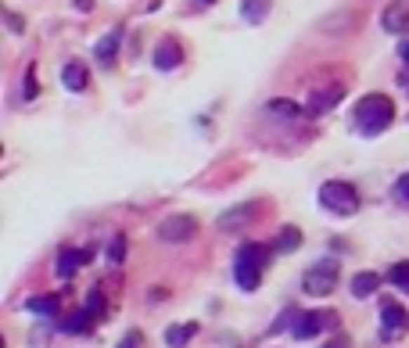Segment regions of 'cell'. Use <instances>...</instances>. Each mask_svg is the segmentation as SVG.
<instances>
[{"mask_svg": "<svg viewBox=\"0 0 409 348\" xmlns=\"http://www.w3.org/2000/svg\"><path fill=\"white\" fill-rule=\"evenodd\" d=\"M76 8H79V11H90V8H93V0H76Z\"/></svg>", "mask_w": 409, "mask_h": 348, "instance_id": "31", "label": "cell"}, {"mask_svg": "<svg viewBox=\"0 0 409 348\" xmlns=\"http://www.w3.org/2000/svg\"><path fill=\"white\" fill-rule=\"evenodd\" d=\"M201 4H215V0H201Z\"/></svg>", "mask_w": 409, "mask_h": 348, "instance_id": "32", "label": "cell"}, {"mask_svg": "<svg viewBox=\"0 0 409 348\" xmlns=\"http://www.w3.org/2000/svg\"><path fill=\"white\" fill-rule=\"evenodd\" d=\"M334 327H337V312L323 309V312H302L291 330H295L298 341H309V337H316V334H323V330H334Z\"/></svg>", "mask_w": 409, "mask_h": 348, "instance_id": "5", "label": "cell"}, {"mask_svg": "<svg viewBox=\"0 0 409 348\" xmlns=\"http://www.w3.org/2000/svg\"><path fill=\"white\" fill-rule=\"evenodd\" d=\"M344 98V86H323V90H312L309 93V101H305V115H312V119H316V115H323V112H330L337 101Z\"/></svg>", "mask_w": 409, "mask_h": 348, "instance_id": "9", "label": "cell"}, {"mask_svg": "<svg viewBox=\"0 0 409 348\" xmlns=\"http://www.w3.org/2000/svg\"><path fill=\"white\" fill-rule=\"evenodd\" d=\"M115 348H140V334H137V330H130V334H126Z\"/></svg>", "mask_w": 409, "mask_h": 348, "instance_id": "27", "label": "cell"}, {"mask_svg": "<svg viewBox=\"0 0 409 348\" xmlns=\"http://www.w3.org/2000/svg\"><path fill=\"white\" fill-rule=\"evenodd\" d=\"M93 323H98V320H93V316H90L86 309H79V312H72L69 320L61 323V330H69V334H90V330H93Z\"/></svg>", "mask_w": 409, "mask_h": 348, "instance_id": "19", "label": "cell"}, {"mask_svg": "<svg viewBox=\"0 0 409 348\" xmlns=\"http://www.w3.org/2000/svg\"><path fill=\"white\" fill-rule=\"evenodd\" d=\"M323 348H349V337H334V341H327Z\"/></svg>", "mask_w": 409, "mask_h": 348, "instance_id": "28", "label": "cell"}, {"mask_svg": "<svg viewBox=\"0 0 409 348\" xmlns=\"http://www.w3.org/2000/svg\"><path fill=\"white\" fill-rule=\"evenodd\" d=\"M25 309L36 312V316H43V320H54V316L61 312V298L58 295H40V298H29Z\"/></svg>", "mask_w": 409, "mask_h": 348, "instance_id": "15", "label": "cell"}, {"mask_svg": "<svg viewBox=\"0 0 409 348\" xmlns=\"http://www.w3.org/2000/svg\"><path fill=\"white\" fill-rule=\"evenodd\" d=\"M381 334L388 341H398L402 334H409V312L398 302H391V298L381 302Z\"/></svg>", "mask_w": 409, "mask_h": 348, "instance_id": "6", "label": "cell"}, {"mask_svg": "<svg viewBox=\"0 0 409 348\" xmlns=\"http://www.w3.org/2000/svg\"><path fill=\"white\" fill-rule=\"evenodd\" d=\"M194 334H198V323H173V327L166 330V344H169V348H183Z\"/></svg>", "mask_w": 409, "mask_h": 348, "instance_id": "17", "label": "cell"}, {"mask_svg": "<svg viewBox=\"0 0 409 348\" xmlns=\"http://www.w3.org/2000/svg\"><path fill=\"white\" fill-rule=\"evenodd\" d=\"M388 280L395 283V288L409 291V262H395V266L388 269Z\"/></svg>", "mask_w": 409, "mask_h": 348, "instance_id": "24", "label": "cell"}, {"mask_svg": "<svg viewBox=\"0 0 409 348\" xmlns=\"http://www.w3.org/2000/svg\"><path fill=\"white\" fill-rule=\"evenodd\" d=\"M273 115H280V119H288V122H295V119H302V108L295 105V101H284V98H276V101H269L266 105Z\"/></svg>", "mask_w": 409, "mask_h": 348, "instance_id": "21", "label": "cell"}, {"mask_svg": "<svg viewBox=\"0 0 409 348\" xmlns=\"http://www.w3.org/2000/svg\"><path fill=\"white\" fill-rule=\"evenodd\" d=\"M298 244H302V234H298V227H284L276 234V244H273V251H298Z\"/></svg>", "mask_w": 409, "mask_h": 348, "instance_id": "20", "label": "cell"}, {"mask_svg": "<svg viewBox=\"0 0 409 348\" xmlns=\"http://www.w3.org/2000/svg\"><path fill=\"white\" fill-rule=\"evenodd\" d=\"M183 65V47L176 40H162L159 47H154V69L159 72H173Z\"/></svg>", "mask_w": 409, "mask_h": 348, "instance_id": "10", "label": "cell"}, {"mask_svg": "<svg viewBox=\"0 0 409 348\" xmlns=\"http://www.w3.org/2000/svg\"><path fill=\"white\" fill-rule=\"evenodd\" d=\"M377 288H381V276H377V273H356L352 276V295L356 298H370Z\"/></svg>", "mask_w": 409, "mask_h": 348, "instance_id": "18", "label": "cell"}, {"mask_svg": "<svg viewBox=\"0 0 409 348\" xmlns=\"http://www.w3.org/2000/svg\"><path fill=\"white\" fill-rule=\"evenodd\" d=\"M108 262H112V266H122V262H126V237H122V234H115V237L108 241Z\"/></svg>", "mask_w": 409, "mask_h": 348, "instance_id": "22", "label": "cell"}, {"mask_svg": "<svg viewBox=\"0 0 409 348\" xmlns=\"http://www.w3.org/2000/svg\"><path fill=\"white\" fill-rule=\"evenodd\" d=\"M83 262H90V248H86V251L61 248V251H58V262H54V269H58V276H61V280H72V276H76V269H79Z\"/></svg>", "mask_w": 409, "mask_h": 348, "instance_id": "11", "label": "cell"}, {"mask_svg": "<svg viewBox=\"0 0 409 348\" xmlns=\"http://www.w3.org/2000/svg\"><path fill=\"white\" fill-rule=\"evenodd\" d=\"M337 262L334 259H320L312 269H305V276H302V288H305V295H330L334 288H337Z\"/></svg>", "mask_w": 409, "mask_h": 348, "instance_id": "4", "label": "cell"}, {"mask_svg": "<svg viewBox=\"0 0 409 348\" xmlns=\"http://www.w3.org/2000/svg\"><path fill=\"white\" fill-rule=\"evenodd\" d=\"M398 86L409 93V69H405V72H398Z\"/></svg>", "mask_w": 409, "mask_h": 348, "instance_id": "29", "label": "cell"}, {"mask_svg": "<svg viewBox=\"0 0 409 348\" xmlns=\"http://www.w3.org/2000/svg\"><path fill=\"white\" fill-rule=\"evenodd\" d=\"M391 194H395V201H398V205H409V173L395 180V187H391Z\"/></svg>", "mask_w": 409, "mask_h": 348, "instance_id": "25", "label": "cell"}, {"mask_svg": "<svg viewBox=\"0 0 409 348\" xmlns=\"http://www.w3.org/2000/svg\"><path fill=\"white\" fill-rule=\"evenodd\" d=\"M398 54H402V61H405V69H409V40H405V44L398 47Z\"/></svg>", "mask_w": 409, "mask_h": 348, "instance_id": "30", "label": "cell"}, {"mask_svg": "<svg viewBox=\"0 0 409 348\" xmlns=\"http://www.w3.org/2000/svg\"><path fill=\"white\" fill-rule=\"evenodd\" d=\"M198 234V219L194 215H169L162 219V227H159V237L166 244H187Z\"/></svg>", "mask_w": 409, "mask_h": 348, "instance_id": "7", "label": "cell"}, {"mask_svg": "<svg viewBox=\"0 0 409 348\" xmlns=\"http://www.w3.org/2000/svg\"><path fill=\"white\" fill-rule=\"evenodd\" d=\"M119 44H122V29H112V33H105V36L98 40V47H93V58H98L101 69H112V65H115Z\"/></svg>", "mask_w": 409, "mask_h": 348, "instance_id": "13", "label": "cell"}, {"mask_svg": "<svg viewBox=\"0 0 409 348\" xmlns=\"http://www.w3.org/2000/svg\"><path fill=\"white\" fill-rule=\"evenodd\" d=\"M241 18L251 22V25H259L269 18V0H241Z\"/></svg>", "mask_w": 409, "mask_h": 348, "instance_id": "16", "label": "cell"}, {"mask_svg": "<svg viewBox=\"0 0 409 348\" xmlns=\"http://www.w3.org/2000/svg\"><path fill=\"white\" fill-rule=\"evenodd\" d=\"M352 119H356V130L363 137H377L395 122V105H391V98H384V93H366V98H359Z\"/></svg>", "mask_w": 409, "mask_h": 348, "instance_id": "1", "label": "cell"}, {"mask_svg": "<svg viewBox=\"0 0 409 348\" xmlns=\"http://www.w3.org/2000/svg\"><path fill=\"white\" fill-rule=\"evenodd\" d=\"M255 215H259V205H255V201H244V205H237V208H230V212L219 215V219H215V230L237 234V230H244V227L255 223Z\"/></svg>", "mask_w": 409, "mask_h": 348, "instance_id": "8", "label": "cell"}, {"mask_svg": "<svg viewBox=\"0 0 409 348\" xmlns=\"http://www.w3.org/2000/svg\"><path fill=\"white\" fill-rule=\"evenodd\" d=\"M381 25H384V33H409V4H402V0H395V4L384 8L381 15Z\"/></svg>", "mask_w": 409, "mask_h": 348, "instance_id": "12", "label": "cell"}, {"mask_svg": "<svg viewBox=\"0 0 409 348\" xmlns=\"http://www.w3.org/2000/svg\"><path fill=\"white\" fill-rule=\"evenodd\" d=\"M61 83H65V90H72V93H83L90 86V72H86L83 61H69V65L61 69Z\"/></svg>", "mask_w": 409, "mask_h": 348, "instance_id": "14", "label": "cell"}, {"mask_svg": "<svg viewBox=\"0 0 409 348\" xmlns=\"http://www.w3.org/2000/svg\"><path fill=\"white\" fill-rule=\"evenodd\" d=\"M320 205L334 215H356L359 212V194H356V187L352 183H344V180H327L320 187Z\"/></svg>", "mask_w": 409, "mask_h": 348, "instance_id": "3", "label": "cell"}, {"mask_svg": "<svg viewBox=\"0 0 409 348\" xmlns=\"http://www.w3.org/2000/svg\"><path fill=\"white\" fill-rule=\"evenodd\" d=\"M86 312L93 316V320H105L108 305H105V295H101V291H90V295H86Z\"/></svg>", "mask_w": 409, "mask_h": 348, "instance_id": "23", "label": "cell"}, {"mask_svg": "<svg viewBox=\"0 0 409 348\" xmlns=\"http://www.w3.org/2000/svg\"><path fill=\"white\" fill-rule=\"evenodd\" d=\"M266 259H269V248L266 244L248 241V244L237 248V255H234V280H237L241 291H255L259 288V280L266 273Z\"/></svg>", "mask_w": 409, "mask_h": 348, "instance_id": "2", "label": "cell"}, {"mask_svg": "<svg viewBox=\"0 0 409 348\" xmlns=\"http://www.w3.org/2000/svg\"><path fill=\"white\" fill-rule=\"evenodd\" d=\"M36 93H40V86H36V72L29 69V72H25V79H22V98H25V101H33Z\"/></svg>", "mask_w": 409, "mask_h": 348, "instance_id": "26", "label": "cell"}]
</instances>
